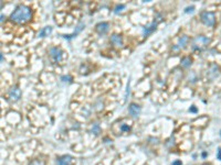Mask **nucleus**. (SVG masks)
<instances>
[{
  "instance_id": "1",
  "label": "nucleus",
  "mask_w": 221,
  "mask_h": 165,
  "mask_svg": "<svg viewBox=\"0 0 221 165\" xmlns=\"http://www.w3.org/2000/svg\"><path fill=\"white\" fill-rule=\"evenodd\" d=\"M32 17V11L31 8L28 6L24 5H19L16 7V9L13 10V12L10 14V20L15 23L18 24H23L29 22L31 20Z\"/></svg>"
},
{
  "instance_id": "2",
  "label": "nucleus",
  "mask_w": 221,
  "mask_h": 165,
  "mask_svg": "<svg viewBox=\"0 0 221 165\" xmlns=\"http://www.w3.org/2000/svg\"><path fill=\"white\" fill-rule=\"evenodd\" d=\"M209 43H210L209 37H205V35H199V37H196L195 39L192 40L191 49L194 51H202L208 46Z\"/></svg>"
},
{
  "instance_id": "3",
  "label": "nucleus",
  "mask_w": 221,
  "mask_h": 165,
  "mask_svg": "<svg viewBox=\"0 0 221 165\" xmlns=\"http://www.w3.org/2000/svg\"><path fill=\"white\" fill-rule=\"evenodd\" d=\"M200 19L205 26H213L216 23V16L215 13L210 11H203L200 13Z\"/></svg>"
},
{
  "instance_id": "4",
  "label": "nucleus",
  "mask_w": 221,
  "mask_h": 165,
  "mask_svg": "<svg viewBox=\"0 0 221 165\" xmlns=\"http://www.w3.org/2000/svg\"><path fill=\"white\" fill-rule=\"evenodd\" d=\"M49 54H50V57L52 58V61L54 63H58L62 61V56H63V52L61 49L59 47H51L50 51H49Z\"/></svg>"
},
{
  "instance_id": "5",
  "label": "nucleus",
  "mask_w": 221,
  "mask_h": 165,
  "mask_svg": "<svg viewBox=\"0 0 221 165\" xmlns=\"http://www.w3.org/2000/svg\"><path fill=\"white\" fill-rule=\"evenodd\" d=\"M8 97L11 101H18L21 97V90L19 89L18 86H13L12 88L9 90L8 92Z\"/></svg>"
},
{
  "instance_id": "6",
  "label": "nucleus",
  "mask_w": 221,
  "mask_h": 165,
  "mask_svg": "<svg viewBox=\"0 0 221 165\" xmlns=\"http://www.w3.org/2000/svg\"><path fill=\"white\" fill-rule=\"evenodd\" d=\"M187 43H188V37H187V35H182V37H179L178 43H177V44L175 45L174 47H173V51H174V52H176V51L180 50V49H184V47H186Z\"/></svg>"
},
{
  "instance_id": "7",
  "label": "nucleus",
  "mask_w": 221,
  "mask_h": 165,
  "mask_svg": "<svg viewBox=\"0 0 221 165\" xmlns=\"http://www.w3.org/2000/svg\"><path fill=\"white\" fill-rule=\"evenodd\" d=\"M111 43L115 47H122L123 46V39H122V37L119 35V34H113V35L111 37Z\"/></svg>"
},
{
  "instance_id": "8",
  "label": "nucleus",
  "mask_w": 221,
  "mask_h": 165,
  "mask_svg": "<svg viewBox=\"0 0 221 165\" xmlns=\"http://www.w3.org/2000/svg\"><path fill=\"white\" fill-rule=\"evenodd\" d=\"M72 156L71 155H62V156L58 157L56 163L58 165H70L72 163Z\"/></svg>"
},
{
  "instance_id": "9",
  "label": "nucleus",
  "mask_w": 221,
  "mask_h": 165,
  "mask_svg": "<svg viewBox=\"0 0 221 165\" xmlns=\"http://www.w3.org/2000/svg\"><path fill=\"white\" fill-rule=\"evenodd\" d=\"M108 28H110V26H108L107 22H100V23L96 24L95 30L100 34H105L108 31Z\"/></svg>"
},
{
  "instance_id": "10",
  "label": "nucleus",
  "mask_w": 221,
  "mask_h": 165,
  "mask_svg": "<svg viewBox=\"0 0 221 165\" xmlns=\"http://www.w3.org/2000/svg\"><path fill=\"white\" fill-rule=\"evenodd\" d=\"M208 77H209V79H215L216 77H218L219 76V67L217 65H212L210 68H209V71H208Z\"/></svg>"
},
{
  "instance_id": "11",
  "label": "nucleus",
  "mask_w": 221,
  "mask_h": 165,
  "mask_svg": "<svg viewBox=\"0 0 221 165\" xmlns=\"http://www.w3.org/2000/svg\"><path fill=\"white\" fill-rule=\"evenodd\" d=\"M128 112L133 117H137L140 112V107L138 105H136V104H131L128 107Z\"/></svg>"
},
{
  "instance_id": "12",
  "label": "nucleus",
  "mask_w": 221,
  "mask_h": 165,
  "mask_svg": "<svg viewBox=\"0 0 221 165\" xmlns=\"http://www.w3.org/2000/svg\"><path fill=\"white\" fill-rule=\"evenodd\" d=\"M83 28H84V23H82V22H81V23H80L79 26H77V29H75V31H74L73 33H72V34H68V35L65 34V35H63V37H64V39H66V40L73 39V37H77V34H79L80 32H81L82 30H83Z\"/></svg>"
},
{
  "instance_id": "13",
  "label": "nucleus",
  "mask_w": 221,
  "mask_h": 165,
  "mask_svg": "<svg viewBox=\"0 0 221 165\" xmlns=\"http://www.w3.org/2000/svg\"><path fill=\"white\" fill-rule=\"evenodd\" d=\"M51 33H52V28H51V26H45V28H43V29L39 32V37H49Z\"/></svg>"
},
{
  "instance_id": "14",
  "label": "nucleus",
  "mask_w": 221,
  "mask_h": 165,
  "mask_svg": "<svg viewBox=\"0 0 221 165\" xmlns=\"http://www.w3.org/2000/svg\"><path fill=\"white\" fill-rule=\"evenodd\" d=\"M156 26H157V22L154 21L152 24H149V26H145L144 28V34L145 35H148V34H150L152 32L154 31V30L156 29Z\"/></svg>"
},
{
  "instance_id": "15",
  "label": "nucleus",
  "mask_w": 221,
  "mask_h": 165,
  "mask_svg": "<svg viewBox=\"0 0 221 165\" xmlns=\"http://www.w3.org/2000/svg\"><path fill=\"white\" fill-rule=\"evenodd\" d=\"M191 65V58L188 57V56H186V57H184L181 60V66L184 68H187L189 67V66Z\"/></svg>"
},
{
  "instance_id": "16",
  "label": "nucleus",
  "mask_w": 221,
  "mask_h": 165,
  "mask_svg": "<svg viewBox=\"0 0 221 165\" xmlns=\"http://www.w3.org/2000/svg\"><path fill=\"white\" fill-rule=\"evenodd\" d=\"M91 132H92L94 136H98V134H100L101 128H100V126H98V123H94V124H93L92 129H91Z\"/></svg>"
},
{
  "instance_id": "17",
  "label": "nucleus",
  "mask_w": 221,
  "mask_h": 165,
  "mask_svg": "<svg viewBox=\"0 0 221 165\" xmlns=\"http://www.w3.org/2000/svg\"><path fill=\"white\" fill-rule=\"evenodd\" d=\"M121 131L129 132V131H131V127H129L128 124H122V126H121Z\"/></svg>"
},
{
  "instance_id": "18",
  "label": "nucleus",
  "mask_w": 221,
  "mask_h": 165,
  "mask_svg": "<svg viewBox=\"0 0 221 165\" xmlns=\"http://www.w3.org/2000/svg\"><path fill=\"white\" fill-rule=\"evenodd\" d=\"M124 8H125V6H124V5H119V6H116L115 9H114V12H115V13L121 12V11L123 10Z\"/></svg>"
},
{
  "instance_id": "19",
  "label": "nucleus",
  "mask_w": 221,
  "mask_h": 165,
  "mask_svg": "<svg viewBox=\"0 0 221 165\" xmlns=\"http://www.w3.org/2000/svg\"><path fill=\"white\" fill-rule=\"evenodd\" d=\"M29 165H44V164H43V162H41L40 160H34V161H32Z\"/></svg>"
},
{
  "instance_id": "20",
  "label": "nucleus",
  "mask_w": 221,
  "mask_h": 165,
  "mask_svg": "<svg viewBox=\"0 0 221 165\" xmlns=\"http://www.w3.org/2000/svg\"><path fill=\"white\" fill-rule=\"evenodd\" d=\"M129 85H131V81H128V83H127V88H126V94H125V99H126L127 96L129 95V88H131V87H129Z\"/></svg>"
},
{
  "instance_id": "21",
  "label": "nucleus",
  "mask_w": 221,
  "mask_h": 165,
  "mask_svg": "<svg viewBox=\"0 0 221 165\" xmlns=\"http://www.w3.org/2000/svg\"><path fill=\"white\" fill-rule=\"evenodd\" d=\"M217 159L221 161V149H220V147H219L218 151H217Z\"/></svg>"
},
{
  "instance_id": "22",
  "label": "nucleus",
  "mask_w": 221,
  "mask_h": 165,
  "mask_svg": "<svg viewBox=\"0 0 221 165\" xmlns=\"http://www.w3.org/2000/svg\"><path fill=\"white\" fill-rule=\"evenodd\" d=\"M194 9H195V7H188V8H186V10H185V12L188 13V12H192L194 11Z\"/></svg>"
},
{
  "instance_id": "23",
  "label": "nucleus",
  "mask_w": 221,
  "mask_h": 165,
  "mask_svg": "<svg viewBox=\"0 0 221 165\" xmlns=\"http://www.w3.org/2000/svg\"><path fill=\"white\" fill-rule=\"evenodd\" d=\"M190 112H197V108L195 107V106H191V108L189 109Z\"/></svg>"
},
{
  "instance_id": "24",
  "label": "nucleus",
  "mask_w": 221,
  "mask_h": 165,
  "mask_svg": "<svg viewBox=\"0 0 221 165\" xmlns=\"http://www.w3.org/2000/svg\"><path fill=\"white\" fill-rule=\"evenodd\" d=\"M173 165H182L181 161H175L174 163H173Z\"/></svg>"
},
{
  "instance_id": "25",
  "label": "nucleus",
  "mask_w": 221,
  "mask_h": 165,
  "mask_svg": "<svg viewBox=\"0 0 221 165\" xmlns=\"http://www.w3.org/2000/svg\"><path fill=\"white\" fill-rule=\"evenodd\" d=\"M207 156V153H202V157H206Z\"/></svg>"
},
{
  "instance_id": "26",
  "label": "nucleus",
  "mask_w": 221,
  "mask_h": 165,
  "mask_svg": "<svg viewBox=\"0 0 221 165\" xmlns=\"http://www.w3.org/2000/svg\"><path fill=\"white\" fill-rule=\"evenodd\" d=\"M220 136H221V131H220Z\"/></svg>"
}]
</instances>
